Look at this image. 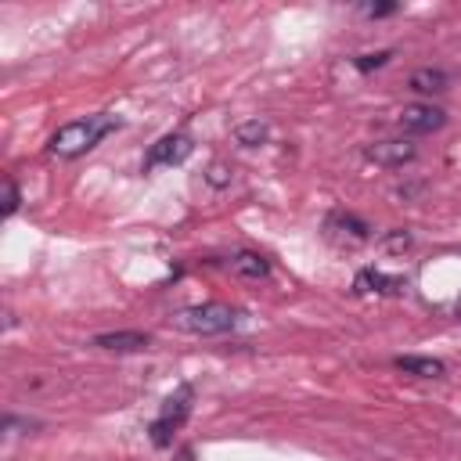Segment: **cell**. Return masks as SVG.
Returning <instances> with one entry per match:
<instances>
[{
	"label": "cell",
	"instance_id": "cell-17",
	"mask_svg": "<svg viewBox=\"0 0 461 461\" xmlns=\"http://www.w3.org/2000/svg\"><path fill=\"white\" fill-rule=\"evenodd\" d=\"M357 11H360L364 18H389V14L400 11V4H360Z\"/></svg>",
	"mask_w": 461,
	"mask_h": 461
},
{
	"label": "cell",
	"instance_id": "cell-14",
	"mask_svg": "<svg viewBox=\"0 0 461 461\" xmlns=\"http://www.w3.org/2000/svg\"><path fill=\"white\" fill-rule=\"evenodd\" d=\"M378 245H382L385 252H396V256H403V252L414 245V234H411V230H403V227H393V230H385V234L378 238Z\"/></svg>",
	"mask_w": 461,
	"mask_h": 461
},
{
	"label": "cell",
	"instance_id": "cell-11",
	"mask_svg": "<svg viewBox=\"0 0 461 461\" xmlns=\"http://www.w3.org/2000/svg\"><path fill=\"white\" fill-rule=\"evenodd\" d=\"M447 83H450V76H447L443 68H432V65L414 68V72H411V79H407V86H411L414 94H443V90H447Z\"/></svg>",
	"mask_w": 461,
	"mask_h": 461
},
{
	"label": "cell",
	"instance_id": "cell-6",
	"mask_svg": "<svg viewBox=\"0 0 461 461\" xmlns=\"http://www.w3.org/2000/svg\"><path fill=\"white\" fill-rule=\"evenodd\" d=\"M443 122H447V112L432 101H414V104H403V112H400L403 133H436V130H443Z\"/></svg>",
	"mask_w": 461,
	"mask_h": 461
},
{
	"label": "cell",
	"instance_id": "cell-9",
	"mask_svg": "<svg viewBox=\"0 0 461 461\" xmlns=\"http://www.w3.org/2000/svg\"><path fill=\"white\" fill-rule=\"evenodd\" d=\"M230 274L234 277H245V281H267L270 277V259L263 252H252V249H241L227 259Z\"/></svg>",
	"mask_w": 461,
	"mask_h": 461
},
{
	"label": "cell",
	"instance_id": "cell-15",
	"mask_svg": "<svg viewBox=\"0 0 461 461\" xmlns=\"http://www.w3.org/2000/svg\"><path fill=\"white\" fill-rule=\"evenodd\" d=\"M18 205H22V191H18L14 176H4V205H0L4 220H11V216L18 212Z\"/></svg>",
	"mask_w": 461,
	"mask_h": 461
},
{
	"label": "cell",
	"instance_id": "cell-5",
	"mask_svg": "<svg viewBox=\"0 0 461 461\" xmlns=\"http://www.w3.org/2000/svg\"><path fill=\"white\" fill-rule=\"evenodd\" d=\"M324 234L331 241H339V245H364L371 238V223L353 216V212H346V209H335L324 220Z\"/></svg>",
	"mask_w": 461,
	"mask_h": 461
},
{
	"label": "cell",
	"instance_id": "cell-10",
	"mask_svg": "<svg viewBox=\"0 0 461 461\" xmlns=\"http://www.w3.org/2000/svg\"><path fill=\"white\" fill-rule=\"evenodd\" d=\"M94 346L108 349V353H140L151 346V335H144V331H101V335H94Z\"/></svg>",
	"mask_w": 461,
	"mask_h": 461
},
{
	"label": "cell",
	"instance_id": "cell-4",
	"mask_svg": "<svg viewBox=\"0 0 461 461\" xmlns=\"http://www.w3.org/2000/svg\"><path fill=\"white\" fill-rule=\"evenodd\" d=\"M191 151H194V140H191L187 133H162V137L148 148V155H144V173L162 169V166H180Z\"/></svg>",
	"mask_w": 461,
	"mask_h": 461
},
{
	"label": "cell",
	"instance_id": "cell-7",
	"mask_svg": "<svg viewBox=\"0 0 461 461\" xmlns=\"http://www.w3.org/2000/svg\"><path fill=\"white\" fill-rule=\"evenodd\" d=\"M414 155H418V148H414V140H407V137L375 140V144L364 148V158L375 162V166H385V169H400V166L414 162Z\"/></svg>",
	"mask_w": 461,
	"mask_h": 461
},
{
	"label": "cell",
	"instance_id": "cell-18",
	"mask_svg": "<svg viewBox=\"0 0 461 461\" xmlns=\"http://www.w3.org/2000/svg\"><path fill=\"white\" fill-rule=\"evenodd\" d=\"M209 184H216V187H223V184H230V169L216 162V166L209 169Z\"/></svg>",
	"mask_w": 461,
	"mask_h": 461
},
{
	"label": "cell",
	"instance_id": "cell-3",
	"mask_svg": "<svg viewBox=\"0 0 461 461\" xmlns=\"http://www.w3.org/2000/svg\"><path fill=\"white\" fill-rule=\"evenodd\" d=\"M191 403H194V389H191V382H180V385L162 400L158 418L148 425V436H151L155 447H169V443H173V432L187 421Z\"/></svg>",
	"mask_w": 461,
	"mask_h": 461
},
{
	"label": "cell",
	"instance_id": "cell-2",
	"mask_svg": "<svg viewBox=\"0 0 461 461\" xmlns=\"http://www.w3.org/2000/svg\"><path fill=\"white\" fill-rule=\"evenodd\" d=\"M241 310L230 306V303H198V306H184L169 317V324L184 335H202V339H212V335H227L241 324Z\"/></svg>",
	"mask_w": 461,
	"mask_h": 461
},
{
	"label": "cell",
	"instance_id": "cell-12",
	"mask_svg": "<svg viewBox=\"0 0 461 461\" xmlns=\"http://www.w3.org/2000/svg\"><path fill=\"white\" fill-rule=\"evenodd\" d=\"M393 364L403 375H414V378H443L447 375V364L436 360V357H396Z\"/></svg>",
	"mask_w": 461,
	"mask_h": 461
},
{
	"label": "cell",
	"instance_id": "cell-8",
	"mask_svg": "<svg viewBox=\"0 0 461 461\" xmlns=\"http://www.w3.org/2000/svg\"><path fill=\"white\" fill-rule=\"evenodd\" d=\"M353 292H360V295H400L403 292V277H393V274H382L375 267H364L353 277Z\"/></svg>",
	"mask_w": 461,
	"mask_h": 461
},
{
	"label": "cell",
	"instance_id": "cell-16",
	"mask_svg": "<svg viewBox=\"0 0 461 461\" xmlns=\"http://www.w3.org/2000/svg\"><path fill=\"white\" fill-rule=\"evenodd\" d=\"M389 58H393V50H375V54H360V58H353V65H357V72H371V68L389 65Z\"/></svg>",
	"mask_w": 461,
	"mask_h": 461
},
{
	"label": "cell",
	"instance_id": "cell-1",
	"mask_svg": "<svg viewBox=\"0 0 461 461\" xmlns=\"http://www.w3.org/2000/svg\"><path fill=\"white\" fill-rule=\"evenodd\" d=\"M119 126H122V119L112 115V112H94V115L68 119V122H61V126L50 133L47 151H50L54 158H79V155H86L90 148H97L108 133H115Z\"/></svg>",
	"mask_w": 461,
	"mask_h": 461
},
{
	"label": "cell",
	"instance_id": "cell-13",
	"mask_svg": "<svg viewBox=\"0 0 461 461\" xmlns=\"http://www.w3.org/2000/svg\"><path fill=\"white\" fill-rule=\"evenodd\" d=\"M267 137H270V122L259 119V115L241 119V122L234 126V140H238L241 148H259V144H267Z\"/></svg>",
	"mask_w": 461,
	"mask_h": 461
}]
</instances>
